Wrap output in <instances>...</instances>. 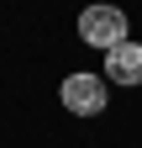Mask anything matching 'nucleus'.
I'll return each mask as SVG.
<instances>
[{
    "label": "nucleus",
    "instance_id": "nucleus-2",
    "mask_svg": "<svg viewBox=\"0 0 142 148\" xmlns=\"http://www.w3.org/2000/svg\"><path fill=\"white\" fill-rule=\"evenodd\" d=\"M63 106L74 116H100L105 111V79L100 74H68L63 79Z\"/></svg>",
    "mask_w": 142,
    "mask_h": 148
},
{
    "label": "nucleus",
    "instance_id": "nucleus-1",
    "mask_svg": "<svg viewBox=\"0 0 142 148\" xmlns=\"http://www.w3.org/2000/svg\"><path fill=\"white\" fill-rule=\"evenodd\" d=\"M79 37L90 48H105V53H111L116 42H126V16H121V5H84Z\"/></svg>",
    "mask_w": 142,
    "mask_h": 148
},
{
    "label": "nucleus",
    "instance_id": "nucleus-3",
    "mask_svg": "<svg viewBox=\"0 0 142 148\" xmlns=\"http://www.w3.org/2000/svg\"><path fill=\"white\" fill-rule=\"evenodd\" d=\"M105 79L111 85H142V42H116L105 53Z\"/></svg>",
    "mask_w": 142,
    "mask_h": 148
}]
</instances>
